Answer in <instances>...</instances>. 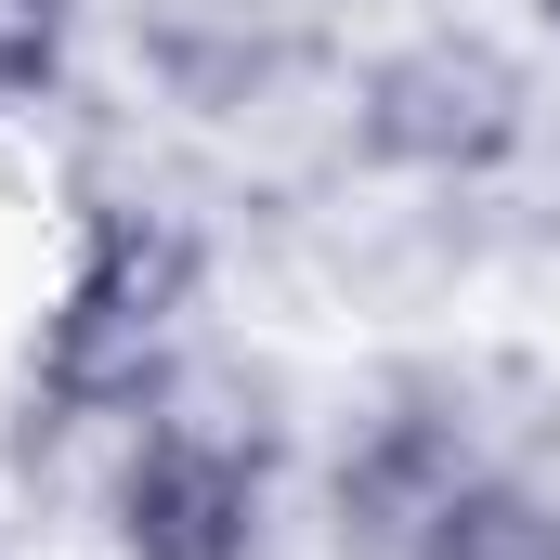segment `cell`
Returning <instances> with one entry per match:
<instances>
[{"label":"cell","instance_id":"obj_5","mask_svg":"<svg viewBox=\"0 0 560 560\" xmlns=\"http://www.w3.org/2000/svg\"><path fill=\"white\" fill-rule=\"evenodd\" d=\"M418 560H560V495L535 482V469H469V495L430 522V548Z\"/></svg>","mask_w":560,"mask_h":560},{"label":"cell","instance_id":"obj_6","mask_svg":"<svg viewBox=\"0 0 560 560\" xmlns=\"http://www.w3.org/2000/svg\"><path fill=\"white\" fill-rule=\"evenodd\" d=\"M79 52V0H0V105H52Z\"/></svg>","mask_w":560,"mask_h":560},{"label":"cell","instance_id":"obj_2","mask_svg":"<svg viewBox=\"0 0 560 560\" xmlns=\"http://www.w3.org/2000/svg\"><path fill=\"white\" fill-rule=\"evenodd\" d=\"M287 418L261 365H170V392L105 469V548L118 560H261L275 548Z\"/></svg>","mask_w":560,"mask_h":560},{"label":"cell","instance_id":"obj_7","mask_svg":"<svg viewBox=\"0 0 560 560\" xmlns=\"http://www.w3.org/2000/svg\"><path fill=\"white\" fill-rule=\"evenodd\" d=\"M535 26H548V39H560V0H535Z\"/></svg>","mask_w":560,"mask_h":560},{"label":"cell","instance_id":"obj_1","mask_svg":"<svg viewBox=\"0 0 560 560\" xmlns=\"http://www.w3.org/2000/svg\"><path fill=\"white\" fill-rule=\"evenodd\" d=\"M196 300H209V235L156 196H92L79 209V248L26 326V405H66V418H118L131 430L183 339H196Z\"/></svg>","mask_w":560,"mask_h":560},{"label":"cell","instance_id":"obj_3","mask_svg":"<svg viewBox=\"0 0 560 560\" xmlns=\"http://www.w3.org/2000/svg\"><path fill=\"white\" fill-rule=\"evenodd\" d=\"M339 143L378 183H495L535 143V66L482 26H418L378 39L339 92Z\"/></svg>","mask_w":560,"mask_h":560},{"label":"cell","instance_id":"obj_4","mask_svg":"<svg viewBox=\"0 0 560 560\" xmlns=\"http://www.w3.org/2000/svg\"><path fill=\"white\" fill-rule=\"evenodd\" d=\"M469 469H495V456L456 418V392H378L339 430V456H326V535H339V560H418L430 522L469 495Z\"/></svg>","mask_w":560,"mask_h":560}]
</instances>
